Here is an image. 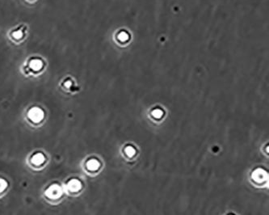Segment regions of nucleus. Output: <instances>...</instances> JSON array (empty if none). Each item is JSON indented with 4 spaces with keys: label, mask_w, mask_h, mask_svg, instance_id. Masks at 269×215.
Wrapping results in <instances>:
<instances>
[{
    "label": "nucleus",
    "mask_w": 269,
    "mask_h": 215,
    "mask_svg": "<svg viewBox=\"0 0 269 215\" xmlns=\"http://www.w3.org/2000/svg\"><path fill=\"white\" fill-rule=\"evenodd\" d=\"M71 84H72V83H71V82H70V81L65 82V87H69L71 86Z\"/></svg>",
    "instance_id": "4"
},
{
    "label": "nucleus",
    "mask_w": 269,
    "mask_h": 215,
    "mask_svg": "<svg viewBox=\"0 0 269 215\" xmlns=\"http://www.w3.org/2000/svg\"><path fill=\"white\" fill-rule=\"evenodd\" d=\"M12 36L16 39H20L21 37H23V32L21 31V30H18V31H16V32H14L12 34Z\"/></svg>",
    "instance_id": "3"
},
{
    "label": "nucleus",
    "mask_w": 269,
    "mask_h": 215,
    "mask_svg": "<svg viewBox=\"0 0 269 215\" xmlns=\"http://www.w3.org/2000/svg\"><path fill=\"white\" fill-rule=\"evenodd\" d=\"M29 117L32 118L34 121H40L41 118L43 117V113L41 109H33L29 112Z\"/></svg>",
    "instance_id": "1"
},
{
    "label": "nucleus",
    "mask_w": 269,
    "mask_h": 215,
    "mask_svg": "<svg viewBox=\"0 0 269 215\" xmlns=\"http://www.w3.org/2000/svg\"><path fill=\"white\" fill-rule=\"evenodd\" d=\"M43 66V62L40 59H33L29 62V67L33 70H40Z\"/></svg>",
    "instance_id": "2"
}]
</instances>
